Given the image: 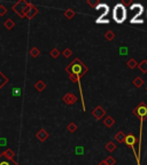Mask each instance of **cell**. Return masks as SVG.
Returning a JSON list of instances; mask_svg holds the SVG:
<instances>
[{"label":"cell","instance_id":"cell-1","mask_svg":"<svg viewBox=\"0 0 147 165\" xmlns=\"http://www.w3.org/2000/svg\"><path fill=\"white\" fill-rule=\"evenodd\" d=\"M66 71L69 76V79H70L72 82H77L79 85V93H81V96H82V103H83V111H85V104H84V96H83V91H82V86H81V78L89 71V68L85 65V64L78 58H74V61L71 62L70 64L67 65L66 68Z\"/></svg>","mask_w":147,"mask_h":165},{"label":"cell","instance_id":"cell-2","mask_svg":"<svg viewBox=\"0 0 147 165\" xmlns=\"http://www.w3.org/2000/svg\"><path fill=\"white\" fill-rule=\"evenodd\" d=\"M113 19L116 23H123L127 19V8L123 4H117L113 9Z\"/></svg>","mask_w":147,"mask_h":165},{"label":"cell","instance_id":"cell-3","mask_svg":"<svg viewBox=\"0 0 147 165\" xmlns=\"http://www.w3.org/2000/svg\"><path fill=\"white\" fill-rule=\"evenodd\" d=\"M124 143L128 147H131L132 152H134V157H136V160H137V165H140V157L138 156V154L136 152V143H137V138L134 136L132 133H129L128 135H125V139H124Z\"/></svg>","mask_w":147,"mask_h":165},{"label":"cell","instance_id":"cell-4","mask_svg":"<svg viewBox=\"0 0 147 165\" xmlns=\"http://www.w3.org/2000/svg\"><path fill=\"white\" fill-rule=\"evenodd\" d=\"M134 117L139 118L140 121H145L147 118V104L145 102H140L136 108L132 110Z\"/></svg>","mask_w":147,"mask_h":165},{"label":"cell","instance_id":"cell-5","mask_svg":"<svg viewBox=\"0 0 147 165\" xmlns=\"http://www.w3.org/2000/svg\"><path fill=\"white\" fill-rule=\"evenodd\" d=\"M28 4H29V2L26 1V0H20L15 5H13L12 9H13L14 13L17 14L21 19H24V9L26 8Z\"/></svg>","mask_w":147,"mask_h":165},{"label":"cell","instance_id":"cell-6","mask_svg":"<svg viewBox=\"0 0 147 165\" xmlns=\"http://www.w3.org/2000/svg\"><path fill=\"white\" fill-rule=\"evenodd\" d=\"M37 14H38V8L35 6L33 4L29 2L28 6H26V8L24 9V19L31 20V19H33Z\"/></svg>","mask_w":147,"mask_h":165},{"label":"cell","instance_id":"cell-7","mask_svg":"<svg viewBox=\"0 0 147 165\" xmlns=\"http://www.w3.org/2000/svg\"><path fill=\"white\" fill-rule=\"evenodd\" d=\"M96 10L99 12V17L96 20H103L105 19L107 15H108V12H109V7L106 5V4H99L96 8Z\"/></svg>","mask_w":147,"mask_h":165},{"label":"cell","instance_id":"cell-8","mask_svg":"<svg viewBox=\"0 0 147 165\" xmlns=\"http://www.w3.org/2000/svg\"><path fill=\"white\" fill-rule=\"evenodd\" d=\"M62 101H63L67 106H72V104H75L77 102V98L74 93L68 92V93H66V94L62 96Z\"/></svg>","mask_w":147,"mask_h":165},{"label":"cell","instance_id":"cell-9","mask_svg":"<svg viewBox=\"0 0 147 165\" xmlns=\"http://www.w3.org/2000/svg\"><path fill=\"white\" fill-rule=\"evenodd\" d=\"M92 115H93V117L96 118V119H103V117L106 116V111H105V109L101 107V106H96V108L92 110Z\"/></svg>","mask_w":147,"mask_h":165},{"label":"cell","instance_id":"cell-10","mask_svg":"<svg viewBox=\"0 0 147 165\" xmlns=\"http://www.w3.org/2000/svg\"><path fill=\"white\" fill-rule=\"evenodd\" d=\"M48 136H50V134H48V132H47L45 128H40L38 132L36 133V138H37L40 142L46 141V140L48 139Z\"/></svg>","mask_w":147,"mask_h":165},{"label":"cell","instance_id":"cell-11","mask_svg":"<svg viewBox=\"0 0 147 165\" xmlns=\"http://www.w3.org/2000/svg\"><path fill=\"white\" fill-rule=\"evenodd\" d=\"M0 165H19V163H16L14 159L7 158L6 156L0 154Z\"/></svg>","mask_w":147,"mask_h":165},{"label":"cell","instance_id":"cell-12","mask_svg":"<svg viewBox=\"0 0 147 165\" xmlns=\"http://www.w3.org/2000/svg\"><path fill=\"white\" fill-rule=\"evenodd\" d=\"M115 124V119L112 117V116H105L103 117V125L106 127H112L113 125Z\"/></svg>","mask_w":147,"mask_h":165},{"label":"cell","instance_id":"cell-13","mask_svg":"<svg viewBox=\"0 0 147 165\" xmlns=\"http://www.w3.org/2000/svg\"><path fill=\"white\" fill-rule=\"evenodd\" d=\"M35 88L38 92H44L45 89H46V82L44 80H38L35 84Z\"/></svg>","mask_w":147,"mask_h":165},{"label":"cell","instance_id":"cell-14","mask_svg":"<svg viewBox=\"0 0 147 165\" xmlns=\"http://www.w3.org/2000/svg\"><path fill=\"white\" fill-rule=\"evenodd\" d=\"M114 139L118 142V143H122V142H124V139H125V134L123 133L122 131H118L117 133L114 135Z\"/></svg>","mask_w":147,"mask_h":165},{"label":"cell","instance_id":"cell-15","mask_svg":"<svg viewBox=\"0 0 147 165\" xmlns=\"http://www.w3.org/2000/svg\"><path fill=\"white\" fill-rule=\"evenodd\" d=\"M75 15H76L75 10H74V9H71V8H69V9H66V10H64V16H66V19H68V20L74 19V17H75Z\"/></svg>","mask_w":147,"mask_h":165},{"label":"cell","instance_id":"cell-16","mask_svg":"<svg viewBox=\"0 0 147 165\" xmlns=\"http://www.w3.org/2000/svg\"><path fill=\"white\" fill-rule=\"evenodd\" d=\"M132 84H133L134 87H141L142 85H144V80H142V78L141 77H136L133 80H132Z\"/></svg>","mask_w":147,"mask_h":165},{"label":"cell","instance_id":"cell-17","mask_svg":"<svg viewBox=\"0 0 147 165\" xmlns=\"http://www.w3.org/2000/svg\"><path fill=\"white\" fill-rule=\"evenodd\" d=\"M4 26L6 28L7 30H12L14 26H15V22H14L12 19H8L5 21V23H4Z\"/></svg>","mask_w":147,"mask_h":165},{"label":"cell","instance_id":"cell-18","mask_svg":"<svg viewBox=\"0 0 147 165\" xmlns=\"http://www.w3.org/2000/svg\"><path fill=\"white\" fill-rule=\"evenodd\" d=\"M138 68L140 70L141 72L146 74L147 72V60H142L140 63H138Z\"/></svg>","mask_w":147,"mask_h":165},{"label":"cell","instance_id":"cell-19","mask_svg":"<svg viewBox=\"0 0 147 165\" xmlns=\"http://www.w3.org/2000/svg\"><path fill=\"white\" fill-rule=\"evenodd\" d=\"M6 84H8V78L2 72H0V89L2 88Z\"/></svg>","mask_w":147,"mask_h":165},{"label":"cell","instance_id":"cell-20","mask_svg":"<svg viewBox=\"0 0 147 165\" xmlns=\"http://www.w3.org/2000/svg\"><path fill=\"white\" fill-rule=\"evenodd\" d=\"M2 155L6 156L7 158H9V159H14V156H15V154H14V152L12 149H6L5 152H2Z\"/></svg>","mask_w":147,"mask_h":165},{"label":"cell","instance_id":"cell-21","mask_svg":"<svg viewBox=\"0 0 147 165\" xmlns=\"http://www.w3.org/2000/svg\"><path fill=\"white\" fill-rule=\"evenodd\" d=\"M30 55H31L33 58H36V57H38L40 55V51H39L37 47H32L31 50H30Z\"/></svg>","mask_w":147,"mask_h":165},{"label":"cell","instance_id":"cell-22","mask_svg":"<svg viewBox=\"0 0 147 165\" xmlns=\"http://www.w3.org/2000/svg\"><path fill=\"white\" fill-rule=\"evenodd\" d=\"M127 64H128V67L130 68V69H134V68L138 67V63H137V61H136L134 58H130V60H128Z\"/></svg>","mask_w":147,"mask_h":165},{"label":"cell","instance_id":"cell-23","mask_svg":"<svg viewBox=\"0 0 147 165\" xmlns=\"http://www.w3.org/2000/svg\"><path fill=\"white\" fill-rule=\"evenodd\" d=\"M106 149H107V152H113L116 149V145L113 142V141H110V142H108V143L106 145Z\"/></svg>","mask_w":147,"mask_h":165},{"label":"cell","instance_id":"cell-24","mask_svg":"<svg viewBox=\"0 0 147 165\" xmlns=\"http://www.w3.org/2000/svg\"><path fill=\"white\" fill-rule=\"evenodd\" d=\"M67 130L70 132V133H74V132H76L77 130V125L74 123V122H71V123H69L68 124V126H67Z\"/></svg>","mask_w":147,"mask_h":165},{"label":"cell","instance_id":"cell-25","mask_svg":"<svg viewBox=\"0 0 147 165\" xmlns=\"http://www.w3.org/2000/svg\"><path fill=\"white\" fill-rule=\"evenodd\" d=\"M105 38H106V40H108V41H112L113 39L115 38V33L113 31H107L105 33Z\"/></svg>","mask_w":147,"mask_h":165},{"label":"cell","instance_id":"cell-26","mask_svg":"<svg viewBox=\"0 0 147 165\" xmlns=\"http://www.w3.org/2000/svg\"><path fill=\"white\" fill-rule=\"evenodd\" d=\"M62 55H63L66 58H69V57L72 55V52H71L70 48H64L63 52H62Z\"/></svg>","mask_w":147,"mask_h":165},{"label":"cell","instance_id":"cell-27","mask_svg":"<svg viewBox=\"0 0 147 165\" xmlns=\"http://www.w3.org/2000/svg\"><path fill=\"white\" fill-rule=\"evenodd\" d=\"M105 162H106V164L107 165H115V163H116L115 158H114L113 156H109V157H107V158L105 159Z\"/></svg>","mask_w":147,"mask_h":165},{"label":"cell","instance_id":"cell-28","mask_svg":"<svg viewBox=\"0 0 147 165\" xmlns=\"http://www.w3.org/2000/svg\"><path fill=\"white\" fill-rule=\"evenodd\" d=\"M50 55H51L53 58H58L59 55H60V52H59L58 48H53L51 51V53H50Z\"/></svg>","mask_w":147,"mask_h":165},{"label":"cell","instance_id":"cell-29","mask_svg":"<svg viewBox=\"0 0 147 165\" xmlns=\"http://www.w3.org/2000/svg\"><path fill=\"white\" fill-rule=\"evenodd\" d=\"M7 14V8L4 5H0V16H4Z\"/></svg>","mask_w":147,"mask_h":165},{"label":"cell","instance_id":"cell-30","mask_svg":"<svg viewBox=\"0 0 147 165\" xmlns=\"http://www.w3.org/2000/svg\"><path fill=\"white\" fill-rule=\"evenodd\" d=\"M127 53H128V48H127L125 46H122V47H120V54H121L122 56L127 55Z\"/></svg>","mask_w":147,"mask_h":165},{"label":"cell","instance_id":"cell-31","mask_svg":"<svg viewBox=\"0 0 147 165\" xmlns=\"http://www.w3.org/2000/svg\"><path fill=\"white\" fill-rule=\"evenodd\" d=\"M86 4H87V5H90L91 7H93V8H96V6L99 5L96 1H91V0H87V1H86Z\"/></svg>","mask_w":147,"mask_h":165},{"label":"cell","instance_id":"cell-32","mask_svg":"<svg viewBox=\"0 0 147 165\" xmlns=\"http://www.w3.org/2000/svg\"><path fill=\"white\" fill-rule=\"evenodd\" d=\"M84 152V148L83 147H76V154L77 155H82Z\"/></svg>","mask_w":147,"mask_h":165},{"label":"cell","instance_id":"cell-33","mask_svg":"<svg viewBox=\"0 0 147 165\" xmlns=\"http://www.w3.org/2000/svg\"><path fill=\"white\" fill-rule=\"evenodd\" d=\"M4 143H6V140L1 139V140H0V145H4Z\"/></svg>","mask_w":147,"mask_h":165},{"label":"cell","instance_id":"cell-34","mask_svg":"<svg viewBox=\"0 0 147 165\" xmlns=\"http://www.w3.org/2000/svg\"><path fill=\"white\" fill-rule=\"evenodd\" d=\"M98 165H107V164H106V162H105V160H103V162H100Z\"/></svg>","mask_w":147,"mask_h":165},{"label":"cell","instance_id":"cell-35","mask_svg":"<svg viewBox=\"0 0 147 165\" xmlns=\"http://www.w3.org/2000/svg\"><path fill=\"white\" fill-rule=\"evenodd\" d=\"M146 92H147V87H146Z\"/></svg>","mask_w":147,"mask_h":165}]
</instances>
